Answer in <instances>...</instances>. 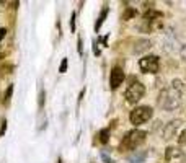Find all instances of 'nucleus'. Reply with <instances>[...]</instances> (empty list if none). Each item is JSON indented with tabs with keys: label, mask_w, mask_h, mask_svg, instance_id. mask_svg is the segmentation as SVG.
I'll list each match as a JSON object with an SVG mask.
<instances>
[{
	"label": "nucleus",
	"mask_w": 186,
	"mask_h": 163,
	"mask_svg": "<svg viewBox=\"0 0 186 163\" xmlns=\"http://www.w3.org/2000/svg\"><path fill=\"white\" fill-rule=\"evenodd\" d=\"M157 103L162 109L165 111H175L176 108L181 104V92L175 88H166L162 90L159 98H157Z\"/></svg>",
	"instance_id": "obj_1"
},
{
	"label": "nucleus",
	"mask_w": 186,
	"mask_h": 163,
	"mask_svg": "<svg viewBox=\"0 0 186 163\" xmlns=\"http://www.w3.org/2000/svg\"><path fill=\"white\" fill-rule=\"evenodd\" d=\"M145 137H147V132H145V131H140V129H134V131H129V132L126 134V136H124L122 140H121L119 150H121V152L136 150V148L145 140Z\"/></svg>",
	"instance_id": "obj_2"
},
{
	"label": "nucleus",
	"mask_w": 186,
	"mask_h": 163,
	"mask_svg": "<svg viewBox=\"0 0 186 163\" xmlns=\"http://www.w3.org/2000/svg\"><path fill=\"white\" fill-rule=\"evenodd\" d=\"M152 114H154V111H152L150 106H137L131 111L129 119H131V122L134 124V126H140V124L150 121Z\"/></svg>",
	"instance_id": "obj_3"
},
{
	"label": "nucleus",
	"mask_w": 186,
	"mask_h": 163,
	"mask_svg": "<svg viewBox=\"0 0 186 163\" xmlns=\"http://www.w3.org/2000/svg\"><path fill=\"white\" fill-rule=\"evenodd\" d=\"M144 95H145V87L140 83V82H134V83L129 85V88L126 90L124 98H126L127 103L136 104V103H139V100L144 98Z\"/></svg>",
	"instance_id": "obj_4"
},
{
	"label": "nucleus",
	"mask_w": 186,
	"mask_h": 163,
	"mask_svg": "<svg viewBox=\"0 0 186 163\" xmlns=\"http://www.w3.org/2000/svg\"><path fill=\"white\" fill-rule=\"evenodd\" d=\"M139 69L144 74H157L160 69V60L157 56H145L139 60Z\"/></svg>",
	"instance_id": "obj_5"
},
{
	"label": "nucleus",
	"mask_w": 186,
	"mask_h": 163,
	"mask_svg": "<svg viewBox=\"0 0 186 163\" xmlns=\"http://www.w3.org/2000/svg\"><path fill=\"white\" fill-rule=\"evenodd\" d=\"M124 78H126V75H124V70L121 67H113L111 74H109V87H111V90L119 88V85H122Z\"/></svg>",
	"instance_id": "obj_6"
},
{
	"label": "nucleus",
	"mask_w": 186,
	"mask_h": 163,
	"mask_svg": "<svg viewBox=\"0 0 186 163\" xmlns=\"http://www.w3.org/2000/svg\"><path fill=\"white\" fill-rule=\"evenodd\" d=\"M180 126H181L180 119H173L171 122L165 124V129H163V139H165V140H168V139L175 137V134H176V131H178Z\"/></svg>",
	"instance_id": "obj_7"
},
{
	"label": "nucleus",
	"mask_w": 186,
	"mask_h": 163,
	"mask_svg": "<svg viewBox=\"0 0 186 163\" xmlns=\"http://www.w3.org/2000/svg\"><path fill=\"white\" fill-rule=\"evenodd\" d=\"M152 46V42L149 39H145V38H142V39H137L136 44H134V54H144L145 51H149Z\"/></svg>",
	"instance_id": "obj_8"
},
{
	"label": "nucleus",
	"mask_w": 186,
	"mask_h": 163,
	"mask_svg": "<svg viewBox=\"0 0 186 163\" xmlns=\"http://www.w3.org/2000/svg\"><path fill=\"white\" fill-rule=\"evenodd\" d=\"M181 158V150H178L176 147H168L165 152V160L166 161H171V160H178Z\"/></svg>",
	"instance_id": "obj_9"
},
{
	"label": "nucleus",
	"mask_w": 186,
	"mask_h": 163,
	"mask_svg": "<svg viewBox=\"0 0 186 163\" xmlns=\"http://www.w3.org/2000/svg\"><path fill=\"white\" fill-rule=\"evenodd\" d=\"M145 157H147V152H144V150L136 152L132 157H129V163H144Z\"/></svg>",
	"instance_id": "obj_10"
},
{
	"label": "nucleus",
	"mask_w": 186,
	"mask_h": 163,
	"mask_svg": "<svg viewBox=\"0 0 186 163\" xmlns=\"http://www.w3.org/2000/svg\"><path fill=\"white\" fill-rule=\"evenodd\" d=\"M106 15H108V7H104L103 8V12H101V15L98 16V20H97V23H95V31H100V28H101V25H103V21H104V18H106Z\"/></svg>",
	"instance_id": "obj_11"
},
{
	"label": "nucleus",
	"mask_w": 186,
	"mask_h": 163,
	"mask_svg": "<svg viewBox=\"0 0 186 163\" xmlns=\"http://www.w3.org/2000/svg\"><path fill=\"white\" fill-rule=\"evenodd\" d=\"M98 140L101 143H108V140H109V129H101V131L98 132Z\"/></svg>",
	"instance_id": "obj_12"
},
{
	"label": "nucleus",
	"mask_w": 186,
	"mask_h": 163,
	"mask_svg": "<svg viewBox=\"0 0 186 163\" xmlns=\"http://www.w3.org/2000/svg\"><path fill=\"white\" fill-rule=\"evenodd\" d=\"M137 15V10H136V8H126V12H124V15H122V20H131V18H134Z\"/></svg>",
	"instance_id": "obj_13"
},
{
	"label": "nucleus",
	"mask_w": 186,
	"mask_h": 163,
	"mask_svg": "<svg viewBox=\"0 0 186 163\" xmlns=\"http://www.w3.org/2000/svg\"><path fill=\"white\" fill-rule=\"evenodd\" d=\"M171 88L178 90V92H183V82L181 80H173L171 82Z\"/></svg>",
	"instance_id": "obj_14"
},
{
	"label": "nucleus",
	"mask_w": 186,
	"mask_h": 163,
	"mask_svg": "<svg viewBox=\"0 0 186 163\" xmlns=\"http://www.w3.org/2000/svg\"><path fill=\"white\" fill-rule=\"evenodd\" d=\"M67 65H69L67 57H64L62 62H60V65H59V72H60V74H65V72H67Z\"/></svg>",
	"instance_id": "obj_15"
},
{
	"label": "nucleus",
	"mask_w": 186,
	"mask_h": 163,
	"mask_svg": "<svg viewBox=\"0 0 186 163\" xmlns=\"http://www.w3.org/2000/svg\"><path fill=\"white\" fill-rule=\"evenodd\" d=\"M12 93H13V85H8V88H7V92H5V104L10 103Z\"/></svg>",
	"instance_id": "obj_16"
},
{
	"label": "nucleus",
	"mask_w": 186,
	"mask_h": 163,
	"mask_svg": "<svg viewBox=\"0 0 186 163\" xmlns=\"http://www.w3.org/2000/svg\"><path fill=\"white\" fill-rule=\"evenodd\" d=\"M178 143L180 145H186V129L181 131V134L178 136Z\"/></svg>",
	"instance_id": "obj_17"
},
{
	"label": "nucleus",
	"mask_w": 186,
	"mask_h": 163,
	"mask_svg": "<svg viewBox=\"0 0 186 163\" xmlns=\"http://www.w3.org/2000/svg\"><path fill=\"white\" fill-rule=\"evenodd\" d=\"M70 31H75V13H72L70 15Z\"/></svg>",
	"instance_id": "obj_18"
},
{
	"label": "nucleus",
	"mask_w": 186,
	"mask_h": 163,
	"mask_svg": "<svg viewBox=\"0 0 186 163\" xmlns=\"http://www.w3.org/2000/svg\"><path fill=\"white\" fill-rule=\"evenodd\" d=\"M5 131H7V121H2V127H0V137H3Z\"/></svg>",
	"instance_id": "obj_19"
},
{
	"label": "nucleus",
	"mask_w": 186,
	"mask_h": 163,
	"mask_svg": "<svg viewBox=\"0 0 186 163\" xmlns=\"http://www.w3.org/2000/svg\"><path fill=\"white\" fill-rule=\"evenodd\" d=\"M180 56L183 57V59H186V44H184V46L180 49Z\"/></svg>",
	"instance_id": "obj_20"
},
{
	"label": "nucleus",
	"mask_w": 186,
	"mask_h": 163,
	"mask_svg": "<svg viewBox=\"0 0 186 163\" xmlns=\"http://www.w3.org/2000/svg\"><path fill=\"white\" fill-rule=\"evenodd\" d=\"M5 34H7V28H0V41L5 38Z\"/></svg>",
	"instance_id": "obj_21"
},
{
	"label": "nucleus",
	"mask_w": 186,
	"mask_h": 163,
	"mask_svg": "<svg viewBox=\"0 0 186 163\" xmlns=\"http://www.w3.org/2000/svg\"><path fill=\"white\" fill-rule=\"evenodd\" d=\"M78 54H83V47H82V38H78Z\"/></svg>",
	"instance_id": "obj_22"
}]
</instances>
